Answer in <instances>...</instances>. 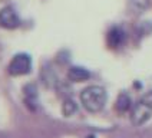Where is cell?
Wrapping results in <instances>:
<instances>
[{"label":"cell","mask_w":152,"mask_h":138,"mask_svg":"<svg viewBox=\"0 0 152 138\" xmlns=\"http://www.w3.org/2000/svg\"><path fill=\"white\" fill-rule=\"evenodd\" d=\"M32 70V58L27 53H17L13 56L7 66V72L12 76L27 75Z\"/></svg>","instance_id":"7a4b0ae2"},{"label":"cell","mask_w":152,"mask_h":138,"mask_svg":"<svg viewBox=\"0 0 152 138\" xmlns=\"http://www.w3.org/2000/svg\"><path fill=\"white\" fill-rule=\"evenodd\" d=\"M126 40V33L122 27L119 26H113L110 27L108 34H106V42L109 45V48L112 49H116V48H121Z\"/></svg>","instance_id":"5b68a950"},{"label":"cell","mask_w":152,"mask_h":138,"mask_svg":"<svg viewBox=\"0 0 152 138\" xmlns=\"http://www.w3.org/2000/svg\"><path fill=\"white\" fill-rule=\"evenodd\" d=\"M88 138H95V137H93V135H91V137H88Z\"/></svg>","instance_id":"7c38bea8"},{"label":"cell","mask_w":152,"mask_h":138,"mask_svg":"<svg viewBox=\"0 0 152 138\" xmlns=\"http://www.w3.org/2000/svg\"><path fill=\"white\" fill-rule=\"evenodd\" d=\"M20 26V19L15 9L7 6L0 10V27L3 29H16Z\"/></svg>","instance_id":"277c9868"},{"label":"cell","mask_w":152,"mask_h":138,"mask_svg":"<svg viewBox=\"0 0 152 138\" xmlns=\"http://www.w3.org/2000/svg\"><path fill=\"white\" fill-rule=\"evenodd\" d=\"M91 78V72L82 66H72L68 70V79L72 82H83Z\"/></svg>","instance_id":"52a82bcc"},{"label":"cell","mask_w":152,"mask_h":138,"mask_svg":"<svg viewBox=\"0 0 152 138\" xmlns=\"http://www.w3.org/2000/svg\"><path fill=\"white\" fill-rule=\"evenodd\" d=\"M106 99H108V95L105 88L98 85L88 86L80 92V102L83 105V108L92 114L102 111L106 104Z\"/></svg>","instance_id":"6da1fadb"},{"label":"cell","mask_w":152,"mask_h":138,"mask_svg":"<svg viewBox=\"0 0 152 138\" xmlns=\"http://www.w3.org/2000/svg\"><path fill=\"white\" fill-rule=\"evenodd\" d=\"M141 102H144L145 105H148V106H151L152 108V91H149V92H146V94L139 99Z\"/></svg>","instance_id":"8fae6325"},{"label":"cell","mask_w":152,"mask_h":138,"mask_svg":"<svg viewBox=\"0 0 152 138\" xmlns=\"http://www.w3.org/2000/svg\"><path fill=\"white\" fill-rule=\"evenodd\" d=\"M132 108V99L126 92H122L116 99V109L118 112H128Z\"/></svg>","instance_id":"ba28073f"},{"label":"cell","mask_w":152,"mask_h":138,"mask_svg":"<svg viewBox=\"0 0 152 138\" xmlns=\"http://www.w3.org/2000/svg\"><path fill=\"white\" fill-rule=\"evenodd\" d=\"M149 4H151V0H129L128 7H129V10L132 13L139 15V13L145 12L146 9L149 7Z\"/></svg>","instance_id":"9c48e42d"},{"label":"cell","mask_w":152,"mask_h":138,"mask_svg":"<svg viewBox=\"0 0 152 138\" xmlns=\"http://www.w3.org/2000/svg\"><path fill=\"white\" fill-rule=\"evenodd\" d=\"M77 111V104L73 101V99H65V102H63V106H62V112H63V115L65 117H72L73 114H76Z\"/></svg>","instance_id":"30bf717a"},{"label":"cell","mask_w":152,"mask_h":138,"mask_svg":"<svg viewBox=\"0 0 152 138\" xmlns=\"http://www.w3.org/2000/svg\"><path fill=\"white\" fill-rule=\"evenodd\" d=\"M23 92H25L26 106L30 111H36V108H37V88H36V85L34 84H27L23 88Z\"/></svg>","instance_id":"8992f818"},{"label":"cell","mask_w":152,"mask_h":138,"mask_svg":"<svg viewBox=\"0 0 152 138\" xmlns=\"http://www.w3.org/2000/svg\"><path fill=\"white\" fill-rule=\"evenodd\" d=\"M152 117V108L145 105L144 102L138 101V104H135V106L132 108V112H131V121L135 127H141L144 125L145 122L151 120Z\"/></svg>","instance_id":"3957f363"}]
</instances>
